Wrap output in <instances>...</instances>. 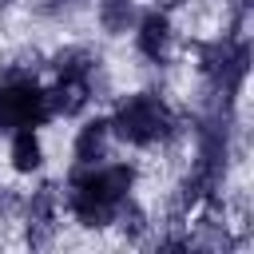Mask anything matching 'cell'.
<instances>
[{
	"mask_svg": "<svg viewBox=\"0 0 254 254\" xmlns=\"http://www.w3.org/2000/svg\"><path fill=\"white\" fill-rule=\"evenodd\" d=\"M131 183H135L131 167H103V171H91V175H75L67 202H71V210L83 226L99 230V226L111 222L115 202L131 190Z\"/></svg>",
	"mask_w": 254,
	"mask_h": 254,
	"instance_id": "obj_1",
	"label": "cell"
},
{
	"mask_svg": "<svg viewBox=\"0 0 254 254\" xmlns=\"http://www.w3.org/2000/svg\"><path fill=\"white\" fill-rule=\"evenodd\" d=\"M111 131H115L119 139H127V143L147 147V143H159V139H167V135L175 131V115L167 111L163 99L139 91V95H127V99L115 107Z\"/></svg>",
	"mask_w": 254,
	"mask_h": 254,
	"instance_id": "obj_2",
	"label": "cell"
},
{
	"mask_svg": "<svg viewBox=\"0 0 254 254\" xmlns=\"http://www.w3.org/2000/svg\"><path fill=\"white\" fill-rule=\"evenodd\" d=\"M52 115L48 107V91L36 87V79H16L0 91V131H16V127H36Z\"/></svg>",
	"mask_w": 254,
	"mask_h": 254,
	"instance_id": "obj_3",
	"label": "cell"
},
{
	"mask_svg": "<svg viewBox=\"0 0 254 254\" xmlns=\"http://www.w3.org/2000/svg\"><path fill=\"white\" fill-rule=\"evenodd\" d=\"M91 99V87H87V75H67L56 83V91H48V107L56 115H79Z\"/></svg>",
	"mask_w": 254,
	"mask_h": 254,
	"instance_id": "obj_4",
	"label": "cell"
},
{
	"mask_svg": "<svg viewBox=\"0 0 254 254\" xmlns=\"http://www.w3.org/2000/svg\"><path fill=\"white\" fill-rule=\"evenodd\" d=\"M167 48H171V24H167V16H163V12L143 16V20H139V52H143L147 60H163Z\"/></svg>",
	"mask_w": 254,
	"mask_h": 254,
	"instance_id": "obj_5",
	"label": "cell"
},
{
	"mask_svg": "<svg viewBox=\"0 0 254 254\" xmlns=\"http://www.w3.org/2000/svg\"><path fill=\"white\" fill-rule=\"evenodd\" d=\"M107 135H111V123H107V119H91L87 127H79V135H75V159H79L83 167H91L95 159H103Z\"/></svg>",
	"mask_w": 254,
	"mask_h": 254,
	"instance_id": "obj_6",
	"label": "cell"
},
{
	"mask_svg": "<svg viewBox=\"0 0 254 254\" xmlns=\"http://www.w3.org/2000/svg\"><path fill=\"white\" fill-rule=\"evenodd\" d=\"M12 167L20 175H32L40 167V139L32 135V127H16V139H12Z\"/></svg>",
	"mask_w": 254,
	"mask_h": 254,
	"instance_id": "obj_7",
	"label": "cell"
},
{
	"mask_svg": "<svg viewBox=\"0 0 254 254\" xmlns=\"http://www.w3.org/2000/svg\"><path fill=\"white\" fill-rule=\"evenodd\" d=\"M99 24H103V32H111V36L131 32V24H135V4H131V0H103Z\"/></svg>",
	"mask_w": 254,
	"mask_h": 254,
	"instance_id": "obj_8",
	"label": "cell"
},
{
	"mask_svg": "<svg viewBox=\"0 0 254 254\" xmlns=\"http://www.w3.org/2000/svg\"><path fill=\"white\" fill-rule=\"evenodd\" d=\"M52 67L60 71V79H67V75H87V71L95 67V56H91L87 48H64V52H56Z\"/></svg>",
	"mask_w": 254,
	"mask_h": 254,
	"instance_id": "obj_9",
	"label": "cell"
},
{
	"mask_svg": "<svg viewBox=\"0 0 254 254\" xmlns=\"http://www.w3.org/2000/svg\"><path fill=\"white\" fill-rule=\"evenodd\" d=\"M111 222H119V230H123L127 238H139V234L147 230V214H143V206H139V202H131L127 194L115 202V214H111Z\"/></svg>",
	"mask_w": 254,
	"mask_h": 254,
	"instance_id": "obj_10",
	"label": "cell"
},
{
	"mask_svg": "<svg viewBox=\"0 0 254 254\" xmlns=\"http://www.w3.org/2000/svg\"><path fill=\"white\" fill-rule=\"evenodd\" d=\"M52 210H56V187L44 183V187L28 198V218H52Z\"/></svg>",
	"mask_w": 254,
	"mask_h": 254,
	"instance_id": "obj_11",
	"label": "cell"
},
{
	"mask_svg": "<svg viewBox=\"0 0 254 254\" xmlns=\"http://www.w3.org/2000/svg\"><path fill=\"white\" fill-rule=\"evenodd\" d=\"M52 230H56L52 218H32V222H28V246H32V250H44V246L52 242Z\"/></svg>",
	"mask_w": 254,
	"mask_h": 254,
	"instance_id": "obj_12",
	"label": "cell"
},
{
	"mask_svg": "<svg viewBox=\"0 0 254 254\" xmlns=\"http://www.w3.org/2000/svg\"><path fill=\"white\" fill-rule=\"evenodd\" d=\"M155 4H159V8H179L183 0H155Z\"/></svg>",
	"mask_w": 254,
	"mask_h": 254,
	"instance_id": "obj_13",
	"label": "cell"
},
{
	"mask_svg": "<svg viewBox=\"0 0 254 254\" xmlns=\"http://www.w3.org/2000/svg\"><path fill=\"white\" fill-rule=\"evenodd\" d=\"M0 206H4V190H0Z\"/></svg>",
	"mask_w": 254,
	"mask_h": 254,
	"instance_id": "obj_14",
	"label": "cell"
},
{
	"mask_svg": "<svg viewBox=\"0 0 254 254\" xmlns=\"http://www.w3.org/2000/svg\"><path fill=\"white\" fill-rule=\"evenodd\" d=\"M0 4H12V0H0Z\"/></svg>",
	"mask_w": 254,
	"mask_h": 254,
	"instance_id": "obj_15",
	"label": "cell"
}]
</instances>
